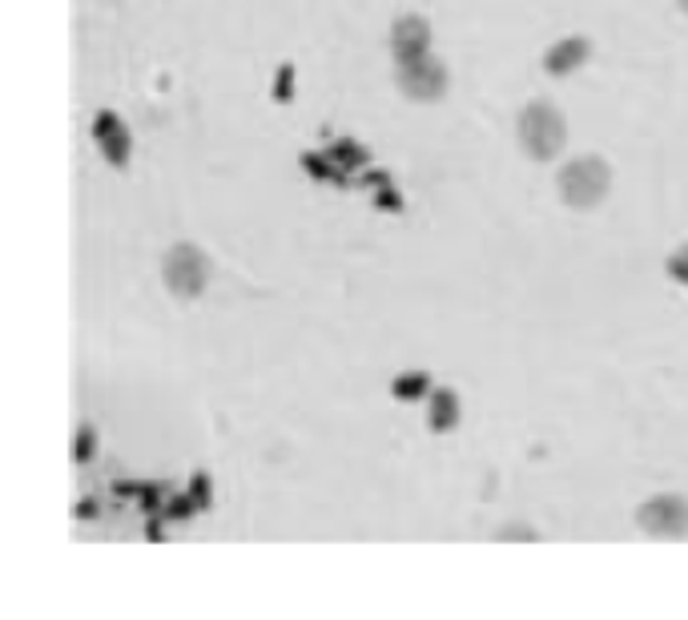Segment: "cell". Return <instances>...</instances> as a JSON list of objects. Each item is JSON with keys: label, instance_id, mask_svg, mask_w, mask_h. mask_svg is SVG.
I'll list each match as a JSON object with an SVG mask.
<instances>
[{"label": "cell", "instance_id": "6da1fadb", "mask_svg": "<svg viewBox=\"0 0 688 620\" xmlns=\"http://www.w3.org/2000/svg\"><path fill=\"white\" fill-rule=\"evenodd\" d=\"M563 141H568V126H563V114L551 101H531L519 114V146H524L528 158L551 161L563 150Z\"/></svg>", "mask_w": 688, "mask_h": 620}, {"label": "cell", "instance_id": "7a4b0ae2", "mask_svg": "<svg viewBox=\"0 0 688 620\" xmlns=\"http://www.w3.org/2000/svg\"><path fill=\"white\" fill-rule=\"evenodd\" d=\"M612 170L604 158H576L560 170V197L572 210H592L604 202Z\"/></svg>", "mask_w": 688, "mask_h": 620}, {"label": "cell", "instance_id": "3957f363", "mask_svg": "<svg viewBox=\"0 0 688 620\" xmlns=\"http://www.w3.org/2000/svg\"><path fill=\"white\" fill-rule=\"evenodd\" d=\"M209 282V258L190 242H178L170 254H165V287L178 295V299H197Z\"/></svg>", "mask_w": 688, "mask_h": 620}, {"label": "cell", "instance_id": "277c9868", "mask_svg": "<svg viewBox=\"0 0 688 620\" xmlns=\"http://www.w3.org/2000/svg\"><path fill=\"white\" fill-rule=\"evenodd\" d=\"M395 81H399V89L407 93L411 101H436V97H443V89H448V65L439 57H431V53H423V57L399 61Z\"/></svg>", "mask_w": 688, "mask_h": 620}, {"label": "cell", "instance_id": "5b68a950", "mask_svg": "<svg viewBox=\"0 0 688 620\" xmlns=\"http://www.w3.org/2000/svg\"><path fill=\"white\" fill-rule=\"evenodd\" d=\"M636 524L656 541H677L688 532V500L685 495H656L636 507Z\"/></svg>", "mask_w": 688, "mask_h": 620}, {"label": "cell", "instance_id": "8992f818", "mask_svg": "<svg viewBox=\"0 0 688 620\" xmlns=\"http://www.w3.org/2000/svg\"><path fill=\"white\" fill-rule=\"evenodd\" d=\"M427 45H431V24L423 17H399L395 21V29H390V53H395V61L423 57Z\"/></svg>", "mask_w": 688, "mask_h": 620}, {"label": "cell", "instance_id": "52a82bcc", "mask_svg": "<svg viewBox=\"0 0 688 620\" xmlns=\"http://www.w3.org/2000/svg\"><path fill=\"white\" fill-rule=\"evenodd\" d=\"M93 138H97L101 153L114 161V165H126L129 161V133L114 114H97V121H93Z\"/></svg>", "mask_w": 688, "mask_h": 620}, {"label": "cell", "instance_id": "ba28073f", "mask_svg": "<svg viewBox=\"0 0 688 620\" xmlns=\"http://www.w3.org/2000/svg\"><path fill=\"white\" fill-rule=\"evenodd\" d=\"M588 53H592V45H588V36H563L560 45L548 49V57H544V65H548V73H556V77H563V73L580 70L588 61Z\"/></svg>", "mask_w": 688, "mask_h": 620}, {"label": "cell", "instance_id": "9c48e42d", "mask_svg": "<svg viewBox=\"0 0 688 620\" xmlns=\"http://www.w3.org/2000/svg\"><path fill=\"white\" fill-rule=\"evenodd\" d=\"M455 424H459L455 391H448V387L431 391V431H451Z\"/></svg>", "mask_w": 688, "mask_h": 620}, {"label": "cell", "instance_id": "30bf717a", "mask_svg": "<svg viewBox=\"0 0 688 620\" xmlns=\"http://www.w3.org/2000/svg\"><path fill=\"white\" fill-rule=\"evenodd\" d=\"M390 395L402 403H415L419 395H431V375H427V371H407V375H399V380L390 383Z\"/></svg>", "mask_w": 688, "mask_h": 620}, {"label": "cell", "instance_id": "8fae6325", "mask_svg": "<svg viewBox=\"0 0 688 620\" xmlns=\"http://www.w3.org/2000/svg\"><path fill=\"white\" fill-rule=\"evenodd\" d=\"M326 158H331L334 165H338V170H355V165H367L370 153L363 150V146H355V141H338V146H334V150L326 153Z\"/></svg>", "mask_w": 688, "mask_h": 620}, {"label": "cell", "instance_id": "7c38bea8", "mask_svg": "<svg viewBox=\"0 0 688 620\" xmlns=\"http://www.w3.org/2000/svg\"><path fill=\"white\" fill-rule=\"evenodd\" d=\"M665 270H668V278H677V282H685L688 287V246H680L677 254H668Z\"/></svg>", "mask_w": 688, "mask_h": 620}, {"label": "cell", "instance_id": "4fadbf2b", "mask_svg": "<svg viewBox=\"0 0 688 620\" xmlns=\"http://www.w3.org/2000/svg\"><path fill=\"white\" fill-rule=\"evenodd\" d=\"M194 507H197L194 495H178V500H170V507L161 512V520H185V516H194Z\"/></svg>", "mask_w": 688, "mask_h": 620}, {"label": "cell", "instance_id": "5bb4252c", "mask_svg": "<svg viewBox=\"0 0 688 620\" xmlns=\"http://www.w3.org/2000/svg\"><path fill=\"white\" fill-rule=\"evenodd\" d=\"M190 495H194V500H197V507H202V512H206V507L214 504V495H209V475H206V471H197V475H194V483H190Z\"/></svg>", "mask_w": 688, "mask_h": 620}, {"label": "cell", "instance_id": "9a60e30c", "mask_svg": "<svg viewBox=\"0 0 688 620\" xmlns=\"http://www.w3.org/2000/svg\"><path fill=\"white\" fill-rule=\"evenodd\" d=\"M73 456H77V463H89V456H93V427L89 424H80L77 448H73Z\"/></svg>", "mask_w": 688, "mask_h": 620}, {"label": "cell", "instance_id": "2e32d148", "mask_svg": "<svg viewBox=\"0 0 688 620\" xmlns=\"http://www.w3.org/2000/svg\"><path fill=\"white\" fill-rule=\"evenodd\" d=\"M290 93H294V70L282 65V70H278V81H275V97L278 101H290Z\"/></svg>", "mask_w": 688, "mask_h": 620}, {"label": "cell", "instance_id": "e0dca14e", "mask_svg": "<svg viewBox=\"0 0 688 620\" xmlns=\"http://www.w3.org/2000/svg\"><path fill=\"white\" fill-rule=\"evenodd\" d=\"M161 492H165V488H158V483H141V504H146V512H153V507L161 504Z\"/></svg>", "mask_w": 688, "mask_h": 620}, {"label": "cell", "instance_id": "ac0fdd59", "mask_svg": "<svg viewBox=\"0 0 688 620\" xmlns=\"http://www.w3.org/2000/svg\"><path fill=\"white\" fill-rule=\"evenodd\" d=\"M379 210H402L399 194H395V190H387V185L379 190Z\"/></svg>", "mask_w": 688, "mask_h": 620}, {"label": "cell", "instance_id": "d6986e66", "mask_svg": "<svg viewBox=\"0 0 688 620\" xmlns=\"http://www.w3.org/2000/svg\"><path fill=\"white\" fill-rule=\"evenodd\" d=\"M499 541H536V532H528V528H504V532H499Z\"/></svg>", "mask_w": 688, "mask_h": 620}, {"label": "cell", "instance_id": "ffe728a7", "mask_svg": "<svg viewBox=\"0 0 688 620\" xmlns=\"http://www.w3.org/2000/svg\"><path fill=\"white\" fill-rule=\"evenodd\" d=\"M77 516L80 520H93V516H101V507L93 504V500H85V504H77Z\"/></svg>", "mask_w": 688, "mask_h": 620}, {"label": "cell", "instance_id": "44dd1931", "mask_svg": "<svg viewBox=\"0 0 688 620\" xmlns=\"http://www.w3.org/2000/svg\"><path fill=\"white\" fill-rule=\"evenodd\" d=\"M680 9H685V12H688V0H680Z\"/></svg>", "mask_w": 688, "mask_h": 620}]
</instances>
